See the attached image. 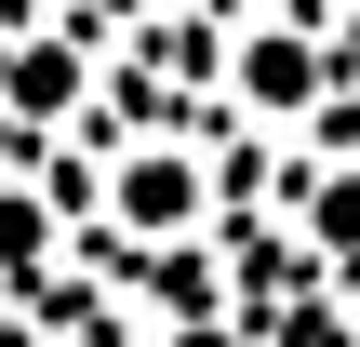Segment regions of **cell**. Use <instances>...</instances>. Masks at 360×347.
Masks as SVG:
<instances>
[{"mask_svg": "<svg viewBox=\"0 0 360 347\" xmlns=\"http://www.w3.org/2000/svg\"><path fill=\"white\" fill-rule=\"evenodd\" d=\"M107 214H120V241H187L200 227V160L187 147H134L107 174Z\"/></svg>", "mask_w": 360, "mask_h": 347, "instance_id": "1", "label": "cell"}, {"mask_svg": "<svg viewBox=\"0 0 360 347\" xmlns=\"http://www.w3.org/2000/svg\"><path fill=\"white\" fill-rule=\"evenodd\" d=\"M307 94H321V40H307V27H254V40H240V107L281 120V107H307Z\"/></svg>", "mask_w": 360, "mask_h": 347, "instance_id": "2", "label": "cell"}, {"mask_svg": "<svg viewBox=\"0 0 360 347\" xmlns=\"http://www.w3.org/2000/svg\"><path fill=\"white\" fill-rule=\"evenodd\" d=\"M0 107H13V120H67V107H80V53H67V40L0 53Z\"/></svg>", "mask_w": 360, "mask_h": 347, "instance_id": "3", "label": "cell"}, {"mask_svg": "<svg viewBox=\"0 0 360 347\" xmlns=\"http://www.w3.org/2000/svg\"><path fill=\"white\" fill-rule=\"evenodd\" d=\"M307 241H321L334 267H360V174H321V187H307Z\"/></svg>", "mask_w": 360, "mask_h": 347, "instance_id": "4", "label": "cell"}, {"mask_svg": "<svg viewBox=\"0 0 360 347\" xmlns=\"http://www.w3.org/2000/svg\"><path fill=\"white\" fill-rule=\"evenodd\" d=\"M40 241H53V214L40 201H0V267H40Z\"/></svg>", "mask_w": 360, "mask_h": 347, "instance_id": "5", "label": "cell"}, {"mask_svg": "<svg viewBox=\"0 0 360 347\" xmlns=\"http://www.w3.org/2000/svg\"><path fill=\"white\" fill-rule=\"evenodd\" d=\"M174 347H240V334H227V321H187V334H174Z\"/></svg>", "mask_w": 360, "mask_h": 347, "instance_id": "6", "label": "cell"}]
</instances>
